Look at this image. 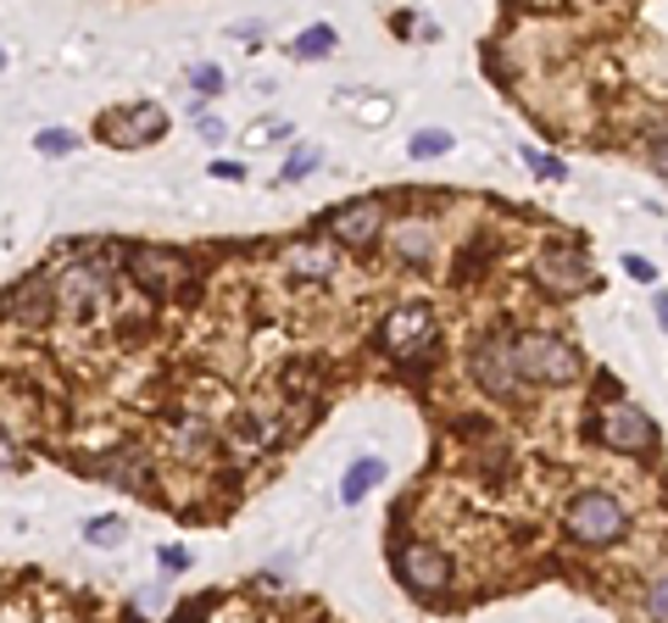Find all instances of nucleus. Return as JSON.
I'll list each match as a JSON object with an SVG mask.
<instances>
[{"label":"nucleus","instance_id":"obj_1","mask_svg":"<svg viewBox=\"0 0 668 623\" xmlns=\"http://www.w3.org/2000/svg\"><path fill=\"white\" fill-rule=\"evenodd\" d=\"M563 529H568V541H579V546H619L624 529H630V518H624L619 496H608V490H579L568 501Z\"/></svg>","mask_w":668,"mask_h":623},{"label":"nucleus","instance_id":"obj_2","mask_svg":"<svg viewBox=\"0 0 668 623\" xmlns=\"http://www.w3.org/2000/svg\"><path fill=\"white\" fill-rule=\"evenodd\" d=\"M468 374L485 396H501L508 401L519 385H524V368H519V340L513 334H485L468 356Z\"/></svg>","mask_w":668,"mask_h":623},{"label":"nucleus","instance_id":"obj_3","mask_svg":"<svg viewBox=\"0 0 668 623\" xmlns=\"http://www.w3.org/2000/svg\"><path fill=\"white\" fill-rule=\"evenodd\" d=\"M519 368H524L530 385H568V379H579L584 363L568 340L535 329V334H519Z\"/></svg>","mask_w":668,"mask_h":623},{"label":"nucleus","instance_id":"obj_4","mask_svg":"<svg viewBox=\"0 0 668 623\" xmlns=\"http://www.w3.org/2000/svg\"><path fill=\"white\" fill-rule=\"evenodd\" d=\"M379 345H385L390 363H412V356H424V351L435 345V312H430L424 301L396 307V312L379 323Z\"/></svg>","mask_w":668,"mask_h":623},{"label":"nucleus","instance_id":"obj_5","mask_svg":"<svg viewBox=\"0 0 668 623\" xmlns=\"http://www.w3.org/2000/svg\"><path fill=\"white\" fill-rule=\"evenodd\" d=\"M129 274L145 296L167 301V296H190V262L174 256V251H156V245H140L129 251Z\"/></svg>","mask_w":668,"mask_h":623},{"label":"nucleus","instance_id":"obj_6","mask_svg":"<svg viewBox=\"0 0 668 623\" xmlns=\"http://www.w3.org/2000/svg\"><path fill=\"white\" fill-rule=\"evenodd\" d=\"M396 574H401V585H407L412 596H441V590L452 585L446 552H435V546H424V541H412V546L396 552Z\"/></svg>","mask_w":668,"mask_h":623},{"label":"nucleus","instance_id":"obj_7","mask_svg":"<svg viewBox=\"0 0 668 623\" xmlns=\"http://www.w3.org/2000/svg\"><path fill=\"white\" fill-rule=\"evenodd\" d=\"M162 129H167V112H162V107H151V101H140V107H123V112H107V118H101V140H107V145H118V151L151 145V140H162Z\"/></svg>","mask_w":668,"mask_h":623},{"label":"nucleus","instance_id":"obj_8","mask_svg":"<svg viewBox=\"0 0 668 623\" xmlns=\"http://www.w3.org/2000/svg\"><path fill=\"white\" fill-rule=\"evenodd\" d=\"M535 279H541L546 290H557V296H579V290H591V285H597L591 262H584L579 251H568V245L541 251V262H535Z\"/></svg>","mask_w":668,"mask_h":623},{"label":"nucleus","instance_id":"obj_9","mask_svg":"<svg viewBox=\"0 0 668 623\" xmlns=\"http://www.w3.org/2000/svg\"><path fill=\"white\" fill-rule=\"evenodd\" d=\"M602 440L613 445V452H652V418L630 401H613L602 412Z\"/></svg>","mask_w":668,"mask_h":623},{"label":"nucleus","instance_id":"obj_10","mask_svg":"<svg viewBox=\"0 0 668 623\" xmlns=\"http://www.w3.org/2000/svg\"><path fill=\"white\" fill-rule=\"evenodd\" d=\"M329 234H334V245H352V251L374 245V240L385 234V212H379V201H352V207H341V212L329 218Z\"/></svg>","mask_w":668,"mask_h":623},{"label":"nucleus","instance_id":"obj_11","mask_svg":"<svg viewBox=\"0 0 668 623\" xmlns=\"http://www.w3.org/2000/svg\"><path fill=\"white\" fill-rule=\"evenodd\" d=\"M7 307H12V318H23V323H45V318H51V285H45V279H23V285H12Z\"/></svg>","mask_w":668,"mask_h":623},{"label":"nucleus","instance_id":"obj_12","mask_svg":"<svg viewBox=\"0 0 668 623\" xmlns=\"http://www.w3.org/2000/svg\"><path fill=\"white\" fill-rule=\"evenodd\" d=\"M285 267H290V279H329L334 274V245H290Z\"/></svg>","mask_w":668,"mask_h":623},{"label":"nucleus","instance_id":"obj_13","mask_svg":"<svg viewBox=\"0 0 668 623\" xmlns=\"http://www.w3.org/2000/svg\"><path fill=\"white\" fill-rule=\"evenodd\" d=\"M379 479H385V463H379V457L352 463V468H346V479H341V501H352V507H357V501H363V496H368Z\"/></svg>","mask_w":668,"mask_h":623},{"label":"nucleus","instance_id":"obj_14","mask_svg":"<svg viewBox=\"0 0 668 623\" xmlns=\"http://www.w3.org/2000/svg\"><path fill=\"white\" fill-rule=\"evenodd\" d=\"M334 40H341V34H334L329 23H312V29H301V34L290 40V56H301V62H318V56H329V51H334Z\"/></svg>","mask_w":668,"mask_h":623},{"label":"nucleus","instance_id":"obj_15","mask_svg":"<svg viewBox=\"0 0 668 623\" xmlns=\"http://www.w3.org/2000/svg\"><path fill=\"white\" fill-rule=\"evenodd\" d=\"M430 245H435V240H430V229H417V223L396 234V251H401L407 262H417V256H430Z\"/></svg>","mask_w":668,"mask_h":623},{"label":"nucleus","instance_id":"obj_16","mask_svg":"<svg viewBox=\"0 0 668 623\" xmlns=\"http://www.w3.org/2000/svg\"><path fill=\"white\" fill-rule=\"evenodd\" d=\"M234 445H245V452H263V418H250V412H240L234 418Z\"/></svg>","mask_w":668,"mask_h":623},{"label":"nucleus","instance_id":"obj_17","mask_svg":"<svg viewBox=\"0 0 668 623\" xmlns=\"http://www.w3.org/2000/svg\"><path fill=\"white\" fill-rule=\"evenodd\" d=\"M90 546H123V523L118 518H96L90 523Z\"/></svg>","mask_w":668,"mask_h":623},{"label":"nucleus","instance_id":"obj_18","mask_svg":"<svg viewBox=\"0 0 668 623\" xmlns=\"http://www.w3.org/2000/svg\"><path fill=\"white\" fill-rule=\"evenodd\" d=\"M446 151H452V134H417L412 140V156L417 162H424V156H446Z\"/></svg>","mask_w":668,"mask_h":623},{"label":"nucleus","instance_id":"obj_19","mask_svg":"<svg viewBox=\"0 0 668 623\" xmlns=\"http://www.w3.org/2000/svg\"><path fill=\"white\" fill-rule=\"evenodd\" d=\"M190 89H196V96H218V89H223V73L207 62V67H196V73H190Z\"/></svg>","mask_w":668,"mask_h":623},{"label":"nucleus","instance_id":"obj_20","mask_svg":"<svg viewBox=\"0 0 668 623\" xmlns=\"http://www.w3.org/2000/svg\"><path fill=\"white\" fill-rule=\"evenodd\" d=\"M312 167H318V151H312V145H301V151H296V156L285 162V178H290V185H296V178H307Z\"/></svg>","mask_w":668,"mask_h":623},{"label":"nucleus","instance_id":"obj_21","mask_svg":"<svg viewBox=\"0 0 668 623\" xmlns=\"http://www.w3.org/2000/svg\"><path fill=\"white\" fill-rule=\"evenodd\" d=\"M34 145H40V151H45V156H67V151H73V145H78V140H73V134H62V129H45V134H40V140H34Z\"/></svg>","mask_w":668,"mask_h":623},{"label":"nucleus","instance_id":"obj_22","mask_svg":"<svg viewBox=\"0 0 668 623\" xmlns=\"http://www.w3.org/2000/svg\"><path fill=\"white\" fill-rule=\"evenodd\" d=\"M646 618H668V574H657V585L646 590Z\"/></svg>","mask_w":668,"mask_h":623},{"label":"nucleus","instance_id":"obj_23","mask_svg":"<svg viewBox=\"0 0 668 623\" xmlns=\"http://www.w3.org/2000/svg\"><path fill=\"white\" fill-rule=\"evenodd\" d=\"M524 162H530L541 178H563V173H568V167H563L557 156H546V151H524Z\"/></svg>","mask_w":668,"mask_h":623},{"label":"nucleus","instance_id":"obj_24","mask_svg":"<svg viewBox=\"0 0 668 623\" xmlns=\"http://www.w3.org/2000/svg\"><path fill=\"white\" fill-rule=\"evenodd\" d=\"M179 434H185V440H179V445H185V452H196V445H207V423H185Z\"/></svg>","mask_w":668,"mask_h":623},{"label":"nucleus","instance_id":"obj_25","mask_svg":"<svg viewBox=\"0 0 668 623\" xmlns=\"http://www.w3.org/2000/svg\"><path fill=\"white\" fill-rule=\"evenodd\" d=\"M624 267H630V279H657V267L646 256H624Z\"/></svg>","mask_w":668,"mask_h":623},{"label":"nucleus","instance_id":"obj_26","mask_svg":"<svg viewBox=\"0 0 668 623\" xmlns=\"http://www.w3.org/2000/svg\"><path fill=\"white\" fill-rule=\"evenodd\" d=\"M223 134H229V129H223V123H218V118H201V140H212V145H218V140H223Z\"/></svg>","mask_w":668,"mask_h":623},{"label":"nucleus","instance_id":"obj_27","mask_svg":"<svg viewBox=\"0 0 668 623\" xmlns=\"http://www.w3.org/2000/svg\"><path fill=\"white\" fill-rule=\"evenodd\" d=\"M652 162H657V167L668 173V140H657V145H652Z\"/></svg>","mask_w":668,"mask_h":623},{"label":"nucleus","instance_id":"obj_28","mask_svg":"<svg viewBox=\"0 0 668 623\" xmlns=\"http://www.w3.org/2000/svg\"><path fill=\"white\" fill-rule=\"evenodd\" d=\"M657 323L668 329V296H657Z\"/></svg>","mask_w":668,"mask_h":623}]
</instances>
